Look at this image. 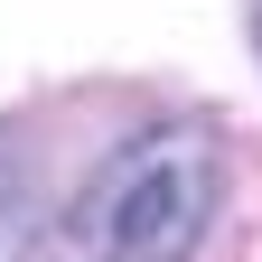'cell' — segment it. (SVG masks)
I'll list each match as a JSON object with an SVG mask.
<instances>
[{"mask_svg":"<svg viewBox=\"0 0 262 262\" xmlns=\"http://www.w3.org/2000/svg\"><path fill=\"white\" fill-rule=\"evenodd\" d=\"M215 196L225 150L196 122L141 131L75 187V206L28 244V262H187L215 225Z\"/></svg>","mask_w":262,"mask_h":262,"instance_id":"6da1fadb","label":"cell"}]
</instances>
